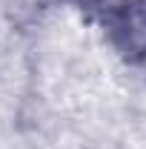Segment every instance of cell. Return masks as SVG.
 I'll return each mask as SVG.
<instances>
[{
	"label": "cell",
	"mask_w": 146,
	"mask_h": 149,
	"mask_svg": "<svg viewBox=\"0 0 146 149\" xmlns=\"http://www.w3.org/2000/svg\"><path fill=\"white\" fill-rule=\"evenodd\" d=\"M103 26L109 43L129 63L146 60V0H120L106 9Z\"/></svg>",
	"instance_id": "cell-1"
},
{
	"label": "cell",
	"mask_w": 146,
	"mask_h": 149,
	"mask_svg": "<svg viewBox=\"0 0 146 149\" xmlns=\"http://www.w3.org/2000/svg\"><path fill=\"white\" fill-rule=\"evenodd\" d=\"M63 3H72L77 9H95V6H100L103 0H63Z\"/></svg>",
	"instance_id": "cell-2"
}]
</instances>
